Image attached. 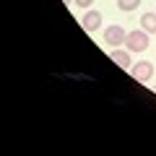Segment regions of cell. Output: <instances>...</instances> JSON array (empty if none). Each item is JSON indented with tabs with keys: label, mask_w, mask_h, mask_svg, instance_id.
<instances>
[{
	"label": "cell",
	"mask_w": 156,
	"mask_h": 156,
	"mask_svg": "<svg viewBox=\"0 0 156 156\" xmlns=\"http://www.w3.org/2000/svg\"><path fill=\"white\" fill-rule=\"evenodd\" d=\"M130 73H133L135 81H140V83H148L151 76H154V65H151V62H135V65L130 68Z\"/></svg>",
	"instance_id": "obj_3"
},
{
	"label": "cell",
	"mask_w": 156,
	"mask_h": 156,
	"mask_svg": "<svg viewBox=\"0 0 156 156\" xmlns=\"http://www.w3.org/2000/svg\"><path fill=\"white\" fill-rule=\"evenodd\" d=\"M125 44H128L130 52H146L151 44V39H148V31L146 29H140V31H130L128 39H125Z\"/></svg>",
	"instance_id": "obj_1"
},
{
	"label": "cell",
	"mask_w": 156,
	"mask_h": 156,
	"mask_svg": "<svg viewBox=\"0 0 156 156\" xmlns=\"http://www.w3.org/2000/svg\"><path fill=\"white\" fill-rule=\"evenodd\" d=\"M99 26H101V13L99 11H89L83 16V29L86 31H99Z\"/></svg>",
	"instance_id": "obj_5"
},
{
	"label": "cell",
	"mask_w": 156,
	"mask_h": 156,
	"mask_svg": "<svg viewBox=\"0 0 156 156\" xmlns=\"http://www.w3.org/2000/svg\"><path fill=\"white\" fill-rule=\"evenodd\" d=\"M73 3H76L81 11H83V8H91V5H94V0H73Z\"/></svg>",
	"instance_id": "obj_8"
},
{
	"label": "cell",
	"mask_w": 156,
	"mask_h": 156,
	"mask_svg": "<svg viewBox=\"0 0 156 156\" xmlns=\"http://www.w3.org/2000/svg\"><path fill=\"white\" fill-rule=\"evenodd\" d=\"M62 3H73V0H62Z\"/></svg>",
	"instance_id": "obj_9"
},
{
	"label": "cell",
	"mask_w": 156,
	"mask_h": 156,
	"mask_svg": "<svg viewBox=\"0 0 156 156\" xmlns=\"http://www.w3.org/2000/svg\"><path fill=\"white\" fill-rule=\"evenodd\" d=\"M109 57H112V62H115V65H120L122 68V70H130V68H133V62H130V52H122V50H112L109 52Z\"/></svg>",
	"instance_id": "obj_4"
},
{
	"label": "cell",
	"mask_w": 156,
	"mask_h": 156,
	"mask_svg": "<svg viewBox=\"0 0 156 156\" xmlns=\"http://www.w3.org/2000/svg\"><path fill=\"white\" fill-rule=\"evenodd\" d=\"M140 5V0H117V8L122 13H128V11H135V8Z\"/></svg>",
	"instance_id": "obj_7"
},
{
	"label": "cell",
	"mask_w": 156,
	"mask_h": 156,
	"mask_svg": "<svg viewBox=\"0 0 156 156\" xmlns=\"http://www.w3.org/2000/svg\"><path fill=\"white\" fill-rule=\"evenodd\" d=\"M128 39V34H125V29L122 26H117V23H112V26H107L104 29V42L109 47H120Z\"/></svg>",
	"instance_id": "obj_2"
},
{
	"label": "cell",
	"mask_w": 156,
	"mask_h": 156,
	"mask_svg": "<svg viewBox=\"0 0 156 156\" xmlns=\"http://www.w3.org/2000/svg\"><path fill=\"white\" fill-rule=\"evenodd\" d=\"M140 29H146V31H156V13L146 11L143 16H140Z\"/></svg>",
	"instance_id": "obj_6"
}]
</instances>
